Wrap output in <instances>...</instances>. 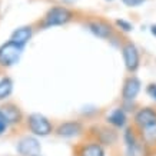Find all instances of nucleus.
I'll list each match as a JSON object with an SVG mask.
<instances>
[{
  "label": "nucleus",
  "instance_id": "obj_1",
  "mask_svg": "<svg viewBox=\"0 0 156 156\" xmlns=\"http://www.w3.org/2000/svg\"><path fill=\"white\" fill-rule=\"evenodd\" d=\"M76 19H77V12L76 10H73L69 6L57 5L49 7L46 10V13L37 20V23L34 26L40 29V30H46V29L66 26V24L72 23Z\"/></svg>",
  "mask_w": 156,
  "mask_h": 156
},
{
  "label": "nucleus",
  "instance_id": "obj_2",
  "mask_svg": "<svg viewBox=\"0 0 156 156\" xmlns=\"http://www.w3.org/2000/svg\"><path fill=\"white\" fill-rule=\"evenodd\" d=\"M24 129L27 130L30 135L36 137H48L55 133V123L46 116V115L40 113V112H32V113L26 115L23 123Z\"/></svg>",
  "mask_w": 156,
  "mask_h": 156
},
{
  "label": "nucleus",
  "instance_id": "obj_3",
  "mask_svg": "<svg viewBox=\"0 0 156 156\" xmlns=\"http://www.w3.org/2000/svg\"><path fill=\"white\" fill-rule=\"evenodd\" d=\"M82 24L90 34H93L95 37L102 39V40H108V42H110L119 33L112 22H109L103 17H99V16H89L82 22Z\"/></svg>",
  "mask_w": 156,
  "mask_h": 156
},
{
  "label": "nucleus",
  "instance_id": "obj_4",
  "mask_svg": "<svg viewBox=\"0 0 156 156\" xmlns=\"http://www.w3.org/2000/svg\"><path fill=\"white\" fill-rule=\"evenodd\" d=\"M86 136L95 139L100 145H103L105 147H113L116 146V143H119L120 140V133L116 129L105 125H93L87 129Z\"/></svg>",
  "mask_w": 156,
  "mask_h": 156
},
{
  "label": "nucleus",
  "instance_id": "obj_5",
  "mask_svg": "<svg viewBox=\"0 0 156 156\" xmlns=\"http://www.w3.org/2000/svg\"><path fill=\"white\" fill-rule=\"evenodd\" d=\"M120 53H122L123 65L125 69L129 75H135L142 63V56H140V50L132 40L125 39L123 44L120 46Z\"/></svg>",
  "mask_w": 156,
  "mask_h": 156
},
{
  "label": "nucleus",
  "instance_id": "obj_6",
  "mask_svg": "<svg viewBox=\"0 0 156 156\" xmlns=\"http://www.w3.org/2000/svg\"><path fill=\"white\" fill-rule=\"evenodd\" d=\"M86 125L82 119H69L57 123L55 128V135L62 139H77L86 136Z\"/></svg>",
  "mask_w": 156,
  "mask_h": 156
},
{
  "label": "nucleus",
  "instance_id": "obj_7",
  "mask_svg": "<svg viewBox=\"0 0 156 156\" xmlns=\"http://www.w3.org/2000/svg\"><path fill=\"white\" fill-rule=\"evenodd\" d=\"M23 48L13 43L12 40H6L0 44V70H7L14 65H17L23 55Z\"/></svg>",
  "mask_w": 156,
  "mask_h": 156
},
{
  "label": "nucleus",
  "instance_id": "obj_8",
  "mask_svg": "<svg viewBox=\"0 0 156 156\" xmlns=\"http://www.w3.org/2000/svg\"><path fill=\"white\" fill-rule=\"evenodd\" d=\"M16 152L17 156H42L40 139L30 133L19 137L16 142Z\"/></svg>",
  "mask_w": 156,
  "mask_h": 156
},
{
  "label": "nucleus",
  "instance_id": "obj_9",
  "mask_svg": "<svg viewBox=\"0 0 156 156\" xmlns=\"http://www.w3.org/2000/svg\"><path fill=\"white\" fill-rule=\"evenodd\" d=\"M142 92V82L136 75H128L123 79L120 89V102H136Z\"/></svg>",
  "mask_w": 156,
  "mask_h": 156
},
{
  "label": "nucleus",
  "instance_id": "obj_10",
  "mask_svg": "<svg viewBox=\"0 0 156 156\" xmlns=\"http://www.w3.org/2000/svg\"><path fill=\"white\" fill-rule=\"evenodd\" d=\"M73 156H106V147L98 140L86 136L85 140L75 145Z\"/></svg>",
  "mask_w": 156,
  "mask_h": 156
},
{
  "label": "nucleus",
  "instance_id": "obj_11",
  "mask_svg": "<svg viewBox=\"0 0 156 156\" xmlns=\"http://www.w3.org/2000/svg\"><path fill=\"white\" fill-rule=\"evenodd\" d=\"M156 123V106H139L132 115V125L136 129H142Z\"/></svg>",
  "mask_w": 156,
  "mask_h": 156
},
{
  "label": "nucleus",
  "instance_id": "obj_12",
  "mask_svg": "<svg viewBox=\"0 0 156 156\" xmlns=\"http://www.w3.org/2000/svg\"><path fill=\"white\" fill-rule=\"evenodd\" d=\"M105 123L110 126V128L116 129L118 132H122L123 129L126 128L129 123V115L125 109L119 105L116 108H113L112 110H109L108 113L105 115Z\"/></svg>",
  "mask_w": 156,
  "mask_h": 156
},
{
  "label": "nucleus",
  "instance_id": "obj_13",
  "mask_svg": "<svg viewBox=\"0 0 156 156\" xmlns=\"http://www.w3.org/2000/svg\"><path fill=\"white\" fill-rule=\"evenodd\" d=\"M0 108L3 110V113H5L6 119H7V122H9L10 128H19L24 123V118H26V115L23 113V110L20 108L17 103H14V102H5V103L0 105Z\"/></svg>",
  "mask_w": 156,
  "mask_h": 156
},
{
  "label": "nucleus",
  "instance_id": "obj_14",
  "mask_svg": "<svg viewBox=\"0 0 156 156\" xmlns=\"http://www.w3.org/2000/svg\"><path fill=\"white\" fill-rule=\"evenodd\" d=\"M34 30H36V26L34 24H23V26H19L16 27L10 33L9 40H12L13 43L19 44L20 48H26L29 44V42L32 40L34 34Z\"/></svg>",
  "mask_w": 156,
  "mask_h": 156
},
{
  "label": "nucleus",
  "instance_id": "obj_15",
  "mask_svg": "<svg viewBox=\"0 0 156 156\" xmlns=\"http://www.w3.org/2000/svg\"><path fill=\"white\" fill-rule=\"evenodd\" d=\"M139 132V137L145 145L152 151V153H156V123L146 126V128L137 129Z\"/></svg>",
  "mask_w": 156,
  "mask_h": 156
},
{
  "label": "nucleus",
  "instance_id": "obj_16",
  "mask_svg": "<svg viewBox=\"0 0 156 156\" xmlns=\"http://www.w3.org/2000/svg\"><path fill=\"white\" fill-rule=\"evenodd\" d=\"M14 90V82L13 79L7 75L0 76V103H5L10 99Z\"/></svg>",
  "mask_w": 156,
  "mask_h": 156
},
{
  "label": "nucleus",
  "instance_id": "obj_17",
  "mask_svg": "<svg viewBox=\"0 0 156 156\" xmlns=\"http://www.w3.org/2000/svg\"><path fill=\"white\" fill-rule=\"evenodd\" d=\"M120 140H122V143H123V146L125 147L132 146V145H135L136 142L140 140L139 132H137V129L133 126L132 123L128 125V126L122 130V133H120Z\"/></svg>",
  "mask_w": 156,
  "mask_h": 156
},
{
  "label": "nucleus",
  "instance_id": "obj_18",
  "mask_svg": "<svg viewBox=\"0 0 156 156\" xmlns=\"http://www.w3.org/2000/svg\"><path fill=\"white\" fill-rule=\"evenodd\" d=\"M123 156H153V153L142 140H139L132 146L125 147V155Z\"/></svg>",
  "mask_w": 156,
  "mask_h": 156
},
{
  "label": "nucleus",
  "instance_id": "obj_19",
  "mask_svg": "<svg viewBox=\"0 0 156 156\" xmlns=\"http://www.w3.org/2000/svg\"><path fill=\"white\" fill-rule=\"evenodd\" d=\"M115 27H116V30H118L120 34H126V33H130V32H133V23H130L129 20L126 19H116L113 22Z\"/></svg>",
  "mask_w": 156,
  "mask_h": 156
},
{
  "label": "nucleus",
  "instance_id": "obj_20",
  "mask_svg": "<svg viewBox=\"0 0 156 156\" xmlns=\"http://www.w3.org/2000/svg\"><path fill=\"white\" fill-rule=\"evenodd\" d=\"M9 129H10V125H9V122H7V119H6L2 108H0V137L5 136L6 133L9 132Z\"/></svg>",
  "mask_w": 156,
  "mask_h": 156
},
{
  "label": "nucleus",
  "instance_id": "obj_21",
  "mask_svg": "<svg viewBox=\"0 0 156 156\" xmlns=\"http://www.w3.org/2000/svg\"><path fill=\"white\" fill-rule=\"evenodd\" d=\"M123 5L126 6V7H140V6H143L145 3H146L147 0H120Z\"/></svg>",
  "mask_w": 156,
  "mask_h": 156
},
{
  "label": "nucleus",
  "instance_id": "obj_22",
  "mask_svg": "<svg viewBox=\"0 0 156 156\" xmlns=\"http://www.w3.org/2000/svg\"><path fill=\"white\" fill-rule=\"evenodd\" d=\"M98 113H99V108H96V106H92V109L87 106V110H82V116L86 119L95 118Z\"/></svg>",
  "mask_w": 156,
  "mask_h": 156
},
{
  "label": "nucleus",
  "instance_id": "obj_23",
  "mask_svg": "<svg viewBox=\"0 0 156 156\" xmlns=\"http://www.w3.org/2000/svg\"><path fill=\"white\" fill-rule=\"evenodd\" d=\"M146 95L156 103V82H152L146 86Z\"/></svg>",
  "mask_w": 156,
  "mask_h": 156
},
{
  "label": "nucleus",
  "instance_id": "obj_24",
  "mask_svg": "<svg viewBox=\"0 0 156 156\" xmlns=\"http://www.w3.org/2000/svg\"><path fill=\"white\" fill-rule=\"evenodd\" d=\"M59 2H60V5H63V6H69V7H70L72 5L77 3V0H59Z\"/></svg>",
  "mask_w": 156,
  "mask_h": 156
},
{
  "label": "nucleus",
  "instance_id": "obj_25",
  "mask_svg": "<svg viewBox=\"0 0 156 156\" xmlns=\"http://www.w3.org/2000/svg\"><path fill=\"white\" fill-rule=\"evenodd\" d=\"M151 33H152V36H155L156 37V23L151 24Z\"/></svg>",
  "mask_w": 156,
  "mask_h": 156
},
{
  "label": "nucleus",
  "instance_id": "obj_26",
  "mask_svg": "<svg viewBox=\"0 0 156 156\" xmlns=\"http://www.w3.org/2000/svg\"><path fill=\"white\" fill-rule=\"evenodd\" d=\"M105 2H109V3H112V2H113V0H105Z\"/></svg>",
  "mask_w": 156,
  "mask_h": 156
}]
</instances>
